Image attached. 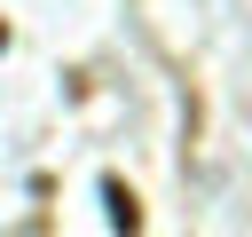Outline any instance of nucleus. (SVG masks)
<instances>
[{
	"label": "nucleus",
	"instance_id": "f03ea898",
	"mask_svg": "<svg viewBox=\"0 0 252 237\" xmlns=\"http://www.w3.org/2000/svg\"><path fill=\"white\" fill-rule=\"evenodd\" d=\"M0 47H8V24H0Z\"/></svg>",
	"mask_w": 252,
	"mask_h": 237
},
{
	"label": "nucleus",
	"instance_id": "f257e3e1",
	"mask_svg": "<svg viewBox=\"0 0 252 237\" xmlns=\"http://www.w3.org/2000/svg\"><path fill=\"white\" fill-rule=\"evenodd\" d=\"M102 205H110V221H118V229H126V237H134V229H142V205H134V190H126V182H118V174H110V182H102Z\"/></svg>",
	"mask_w": 252,
	"mask_h": 237
}]
</instances>
